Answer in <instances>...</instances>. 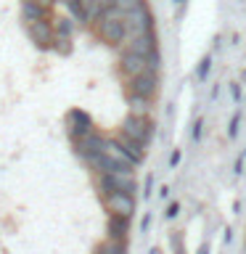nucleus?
<instances>
[{
	"instance_id": "obj_17",
	"label": "nucleus",
	"mask_w": 246,
	"mask_h": 254,
	"mask_svg": "<svg viewBox=\"0 0 246 254\" xmlns=\"http://www.w3.org/2000/svg\"><path fill=\"white\" fill-rule=\"evenodd\" d=\"M93 254H127V244H119V241H109V238H103L101 244L93 246Z\"/></svg>"
},
{
	"instance_id": "obj_24",
	"label": "nucleus",
	"mask_w": 246,
	"mask_h": 254,
	"mask_svg": "<svg viewBox=\"0 0 246 254\" xmlns=\"http://www.w3.org/2000/svg\"><path fill=\"white\" fill-rule=\"evenodd\" d=\"M138 3H140V0H117V8H119L122 13H127V11H132Z\"/></svg>"
},
{
	"instance_id": "obj_18",
	"label": "nucleus",
	"mask_w": 246,
	"mask_h": 254,
	"mask_svg": "<svg viewBox=\"0 0 246 254\" xmlns=\"http://www.w3.org/2000/svg\"><path fill=\"white\" fill-rule=\"evenodd\" d=\"M212 64H214L212 53L201 56V61H198V66H196V82H206V77H209V71H212Z\"/></svg>"
},
{
	"instance_id": "obj_3",
	"label": "nucleus",
	"mask_w": 246,
	"mask_h": 254,
	"mask_svg": "<svg viewBox=\"0 0 246 254\" xmlns=\"http://www.w3.org/2000/svg\"><path fill=\"white\" fill-rule=\"evenodd\" d=\"M95 188H98L101 198H106L111 193H130V196H135V190H138V180H135V172L101 175V178H95Z\"/></svg>"
},
{
	"instance_id": "obj_26",
	"label": "nucleus",
	"mask_w": 246,
	"mask_h": 254,
	"mask_svg": "<svg viewBox=\"0 0 246 254\" xmlns=\"http://www.w3.org/2000/svg\"><path fill=\"white\" fill-rule=\"evenodd\" d=\"M151 222H154V214L146 212V214H143V220H140V233H143V236H146L148 230H151Z\"/></svg>"
},
{
	"instance_id": "obj_22",
	"label": "nucleus",
	"mask_w": 246,
	"mask_h": 254,
	"mask_svg": "<svg viewBox=\"0 0 246 254\" xmlns=\"http://www.w3.org/2000/svg\"><path fill=\"white\" fill-rule=\"evenodd\" d=\"M230 98H233V103H241V98H244V85L241 82H230Z\"/></svg>"
},
{
	"instance_id": "obj_28",
	"label": "nucleus",
	"mask_w": 246,
	"mask_h": 254,
	"mask_svg": "<svg viewBox=\"0 0 246 254\" xmlns=\"http://www.w3.org/2000/svg\"><path fill=\"white\" fill-rule=\"evenodd\" d=\"M180 159H183V151L175 148L172 154H170V170H178V167H180Z\"/></svg>"
},
{
	"instance_id": "obj_20",
	"label": "nucleus",
	"mask_w": 246,
	"mask_h": 254,
	"mask_svg": "<svg viewBox=\"0 0 246 254\" xmlns=\"http://www.w3.org/2000/svg\"><path fill=\"white\" fill-rule=\"evenodd\" d=\"M71 51H74V45H71V40L56 37V43H53V53H59V56H71Z\"/></svg>"
},
{
	"instance_id": "obj_31",
	"label": "nucleus",
	"mask_w": 246,
	"mask_h": 254,
	"mask_svg": "<svg viewBox=\"0 0 246 254\" xmlns=\"http://www.w3.org/2000/svg\"><path fill=\"white\" fill-rule=\"evenodd\" d=\"M198 254H209V241H204L201 246H198Z\"/></svg>"
},
{
	"instance_id": "obj_10",
	"label": "nucleus",
	"mask_w": 246,
	"mask_h": 254,
	"mask_svg": "<svg viewBox=\"0 0 246 254\" xmlns=\"http://www.w3.org/2000/svg\"><path fill=\"white\" fill-rule=\"evenodd\" d=\"M27 35L29 40L35 43L37 51H53V43H56V32H53V19H45V21H37L27 27Z\"/></svg>"
},
{
	"instance_id": "obj_2",
	"label": "nucleus",
	"mask_w": 246,
	"mask_h": 254,
	"mask_svg": "<svg viewBox=\"0 0 246 254\" xmlns=\"http://www.w3.org/2000/svg\"><path fill=\"white\" fill-rule=\"evenodd\" d=\"M154 13L148 8V0H140L132 11L124 13V29H127V40H135V37H143V35H151L154 32Z\"/></svg>"
},
{
	"instance_id": "obj_4",
	"label": "nucleus",
	"mask_w": 246,
	"mask_h": 254,
	"mask_svg": "<svg viewBox=\"0 0 246 254\" xmlns=\"http://www.w3.org/2000/svg\"><path fill=\"white\" fill-rule=\"evenodd\" d=\"M154 119H146V117H132L127 114L122 119V125H119V135H124V138H130L135 143H140L143 148H148V143L154 140Z\"/></svg>"
},
{
	"instance_id": "obj_9",
	"label": "nucleus",
	"mask_w": 246,
	"mask_h": 254,
	"mask_svg": "<svg viewBox=\"0 0 246 254\" xmlns=\"http://www.w3.org/2000/svg\"><path fill=\"white\" fill-rule=\"evenodd\" d=\"M101 201H103L106 214L132 220V214H135V196H130V193H111L106 198H101Z\"/></svg>"
},
{
	"instance_id": "obj_1",
	"label": "nucleus",
	"mask_w": 246,
	"mask_h": 254,
	"mask_svg": "<svg viewBox=\"0 0 246 254\" xmlns=\"http://www.w3.org/2000/svg\"><path fill=\"white\" fill-rule=\"evenodd\" d=\"M95 35L101 43H106L109 48H119L127 43V29H124V13L119 8H111L109 13H103L98 21L93 24Z\"/></svg>"
},
{
	"instance_id": "obj_13",
	"label": "nucleus",
	"mask_w": 246,
	"mask_h": 254,
	"mask_svg": "<svg viewBox=\"0 0 246 254\" xmlns=\"http://www.w3.org/2000/svg\"><path fill=\"white\" fill-rule=\"evenodd\" d=\"M45 19H51V11H45V8L37 5V3H29V0H21V21H24V27H32V24L45 21Z\"/></svg>"
},
{
	"instance_id": "obj_5",
	"label": "nucleus",
	"mask_w": 246,
	"mask_h": 254,
	"mask_svg": "<svg viewBox=\"0 0 246 254\" xmlns=\"http://www.w3.org/2000/svg\"><path fill=\"white\" fill-rule=\"evenodd\" d=\"M159 85H162V79H159L156 71H146V74L130 79V82H124V95H138V98H148L154 101L156 93H159Z\"/></svg>"
},
{
	"instance_id": "obj_21",
	"label": "nucleus",
	"mask_w": 246,
	"mask_h": 254,
	"mask_svg": "<svg viewBox=\"0 0 246 254\" xmlns=\"http://www.w3.org/2000/svg\"><path fill=\"white\" fill-rule=\"evenodd\" d=\"M201 135H204V119H201V117H196L193 127H190V140L198 143V140H201Z\"/></svg>"
},
{
	"instance_id": "obj_11",
	"label": "nucleus",
	"mask_w": 246,
	"mask_h": 254,
	"mask_svg": "<svg viewBox=\"0 0 246 254\" xmlns=\"http://www.w3.org/2000/svg\"><path fill=\"white\" fill-rule=\"evenodd\" d=\"M122 51H130V53H138L143 59H148V56H154L159 51V43H156V32H151V35H143V37H135V40H127Z\"/></svg>"
},
{
	"instance_id": "obj_14",
	"label": "nucleus",
	"mask_w": 246,
	"mask_h": 254,
	"mask_svg": "<svg viewBox=\"0 0 246 254\" xmlns=\"http://www.w3.org/2000/svg\"><path fill=\"white\" fill-rule=\"evenodd\" d=\"M114 138H117V143H119V146H122L124 151H127V156H130L132 159V162L135 164H143V162H146V154H148V148H143L140 146V143H135V140H130V138H124V135H114Z\"/></svg>"
},
{
	"instance_id": "obj_12",
	"label": "nucleus",
	"mask_w": 246,
	"mask_h": 254,
	"mask_svg": "<svg viewBox=\"0 0 246 254\" xmlns=\"http://www.w3.org/2000/svg\"><path fill=\"white\" fill-rule=\"evenodd\" d=\"M106 238H109V241L127 244V238H130V220L109 214V217H106Z\"/></svg>"
},
{
	"instance_id": "obj_15",
	"label": "nucleus",
	"mask_w": 246,
	"mask_h": 254,
	"mask_svg": "<svg viewBox=\"0 0 246 254\" xmlns=\"http://www.w3.org/2000/svg\"><path fill=\"white\" fill-rule=\"evenodd\" d=\"M127 98V114H132V117H146L151 119V114H154V101H148V98H138V95H124Z\"/></svg>"
},
{
	"instance_id": "obj_32",
	"label": "nucleus",
	"mask_w": 246,
	"mask_h": 254,
	"mask_svg": "<svg viewBox=\"0 0 246 254\" xmlns=\"http://www.w3.org/2000/svg\"><path fill=\"white\" fill-rule=\"evenodd\" d=\"M172 3H175V5H180V8H183V5H185V0H172Z\"/></svg>"
},
{
	"instance_id": "obj_19",
	"label": "nucleus",
	"mask_w": 246,
	"mask_h": 254,
	"mask_svg": "<svg viewBox=\"0 0 246 254\" xmlns=\"http://www.w3.org/2000/svg\"><path fill=\"white\" fill-rule=\"evenodd\" d=\"M241 119H244L241 109H238L236 114L230 117V125H228V138H230V140H233V138H238V132H241Z\"/></svg>"
},
{
	"instance_id": "obj_33",
	"label": "nucleus",
	"mask_w": 246,
	"mask_h": 254,
	"mask_svg": "<svg viewBox=\"0 0 246 254\" xmlns=\"http://www.w3.org/2000/svg\"><path fill=\"white\" fill-rule=\"evenodd\" d=\"M56 3H59V0H56ZM61 3H63V0H61Z\"/></svg>"
},
{
	"instance_id": "obj_23",
	"label": "nucleus",
	"mask_w": 246,
	"mask_h": 254,
	"mask_svg": "<svg viewBox=\"0 0 246 254\" xmlns=\"http://www.w3.org/2000/svg\"><path fill=\"white\" fill-rule=\"evenodd\" d=\"M148 69L159 74V69H162V53H159V51H156L154 56H148Z\"/></svg>"
},
{
	"instance_id": "obj_25",
	"label": "nucleus",
	"mask_w": 246,
	"mask_h": 254,
	"mask_svg": "<svg viewBox=\"0 0 246 254\" xmlns=\"http://www.w3.org/2000/svg\"><path fill=\"white\" fill-rule=\"evenodd\" d=\"M154 175H148L146 183H143V198H151V193H154Z\"/></svg>"
},
{
	"instance_id": "obj_8",
	"label": "nucleus",
	"mask_w": 246,
	"mask_h": 254,
	"mask_svg": "<svg viewBox=\"0 0 246 254\" xmlns=\"http://www.w3.org/2000/svg\"><path fill=\"white\" fill-rule=\"evenodd\" d=\"M66 132H69L71 143L79 140V138H85V135H90V132H95L93 117L87 114L85 109H69V114H66Z\"/></svg>"
},
{
	"instance_id": "obj_30",
	"label": "nucleus",
	"mask_w": 246,
	"mask_h": 254,
	"mask_svg": "<svg viewBox=\"0 0 246 254\" xmlns=\"http://www.w3.org/2000/svg\"><path fill=\"white\" fill-rule=\"evenodd\" d=\"M170 186H162V188H159V196H162V198H167V196H170Z\"/></svg>"
},
{
	"instance_id": "obj_16",
	"label": "nucleus",
	"mask_w": 246,
	"mask_h": 254,
	"mask_svg": "<svg viewBox=\"0 0 246 254\" xmlns=\"http://www.w3.org/2000/svg\"><path fill=\"white\" fill-rule=\"evenodd\" d=\"M74 27H77V21L71 19V16H56V19H53V32H56V37L71 40V35H74Z\"/></svg>"
},
{
	"instance_id": "obj_7",
	"label": "nucleus",
	"mask_w": 246,
	"mask_h": 254,
	"mask_svg": "<svg viewBox=\"0 0 246 254\" xmlns=\"http://www.w3.org/2000/svg\"><path fill=\"white\" fill-rule=\"evenodd\" d=\"M106 143H109L106 135H101V132H90V135H85V138L74 140L71 146H74V154H77L79 159H82V162H90V159L101 156V154H106Z\"/></svg>"
},
{
	"instance_id": "obj_6",
	"label": "nucleus",
	"mask_w": 246,
	"mask_h": 254,
	"mask_svg": "<svg viewBox=\"0 0 246 254\" xmlns=\"http://www.w3.org/2000/svg\"><path fill=\"white\" fill-rule=\"evenodd\" d=\"M117 71L124 82H130V79L146 74L151 69H148V59H143L138 53H130V51H122L119 53V61H117Z\"/></svg>"
},
{
	"instance_id": "obj_27",
	"label": "nucleus",
	"mask_w": 246,
	"mask_h": 254,
	"mask_svg": "<svg viewBox=\"0 0 246 254\" xmlns=\"http://www.w3.org/2000/svg\"><path fill=\"white\" fill-rule=\"evenodd\" d=\"M178 214H180V201H172L170 206H167L164 217H167V220H175V217H178Z\"/></svg>"
},
{
	"instance_id": "obj_29",
	"label": "nucleus",
	"mask_w": 246,
	"mask_h": 254,
	"mask_svg": "<svg viewBox=\"0 0 246 254\" xmlns=\"http://www.w3.org/2000/svg\"><path fill=\"white\" fill-rule=\"evenodd\" d=\"M222 241H225V246L233 241V228H225V236H222Z\"/></svg>"
}]
</instances>
